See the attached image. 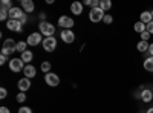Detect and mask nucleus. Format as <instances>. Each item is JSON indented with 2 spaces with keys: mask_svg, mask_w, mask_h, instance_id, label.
I'll use <instances>...</instances> for the list:
<instances>
[{
  "mask_svg": "<svg viewBox=\"0 0 153 113\" xmlns=\"http://www.w3.org/2000/svg\"><path fill=\"white\" fill-rule=\"evenodd\" d=\"M38 28H40V34L46 35V37H52L54 32H55V26L48 23V21H42L40 24H38Z\"/></svg>",
  "mask_w": 153,
  "mask_h": 113,
  "instance_id": "1",
  "label": "nucleus"
},
{
  "mask_svg": "<svg viewBox=\"0 0 153 113\" xmlns=\"http://www.w3.org/2000/svg\"><path fill=\"white\" fill-rule=\"evenodd\" d=\"M104 11L101 9V8H94V9H91V12H89V18H91V21H94V23H98V21H101L104 18Z\"/></svg>",
  "mask_w": 153,
  "mask_h": 113,
  "instance_id": "2",
  "label": "nucleus"
},
{
  "mask_svg": "<svg viewBox=\"0 0 153 113\" xmlns=\"http://www.w3.org/2000/svg\"><path fill=\"white\" fill-rule=\"evenodd\" d=\"M9 69L12 72H22L25 69V61L22 58H12L9 61Z\"/></svg>",
  "mask_w": 153,
  "mask_h": 113,
  "instance_id": "3",
  "label": "nucleus"
},
{
  "mask_svg": "<svg viewBox=\"0 0 153 113\" xmlns=\"http://www.w3.org/2000/svg\"><path fill=\"white\" fill-rule=\"evenodd\" d=\"M55 47H57V38L55 37H46L43 40V49L46 52H52Z\"/></svg>",
  "mask_w": 153,
  "mask_h": 113,
  "instance_id": "4",
  "label": "nucleus"
},
{
  "mask_svg": "<svg viewBox=\"0 0 153 113\" xmlns=\"http://www.w3.org/2000/svg\"><path fill=\"white\" fill-rule=\"evenodd\" d=\"M45 81H46V84L51 86V87H57V86L60 84L58 75H57V73H51V72L45 75Z\"/></svg>",
  "mask_w": 153,
  "mask_h": 113,
  "instance_id": "5",
  "label": "nucleus"
},
{
  "mask_svg": "<svg viewBox=\"0 0 153 113\" xmlns=\"http://www.w3.org/2000/svg\"><path fill=\"white\" fill-rule=\"evenodd\" d=\"M74 24H75L74 20H72L71 17H68V16H61V17L58 18V26L65 28V29H71Z\"/></svg>",
  "mask_w": 153,
  "mask_h": 113,
  "instance_id": "6",
  "label": "nucleus"
},
{
  "mask_svg": "<svg viewBox=\"0 0 153 113\" xmlns=\"http://www.w3.org/2000/svg\"><path fill=\"white\" fill-rule=\"evenodd\" d=\"M6 28L9 31H14V32H22L23 31V26H22V23L19 20H8Z\"/></svg>",
  "mask_w": 153,
  "mask_h": 113,
  "instance_id": "7",
  "label": "nucleus"
},
{
  "mask_svg": "<svg viewBox=\"0 0 153 113\" xmlns=\"http://www.w3.org/2000/svg\"><path fill=\"white\" fill-rule=\"evenodd\" d=\"M61 40L65 43H74L75 40V34L71 29H63L61 31Z\"/></svg>",
  "mask_w": 153,
  "mask_h": 113,
  "instance_id": "8",
  "label": "nucleus"
},
{
  "mask_svg": "<svg viewBox=\"0 0 153 113\" xmlns=\"http://www.w3.org/2000/svg\"><path fill=\"white\" fill-rule=\"evenodd\" d=\"M26 43H28V44H31V46H37V44H40V43H42V34H40V32H34V34H31V35L28 37Z\"/></svg>",
  "mask_w": 153,
  "mask_h": 113,
  "instance_id": "9",
  "label": "nucleus"
},
{
  "mask_svg": "<svg viewBox=\"0 0 153 113\" xmlns=\"http://www.w3.org/2000/svg\"><path fill=\"white\" fill-rule=\"evenodd\" d=\"M23 14H25V12H22V9H20V8H16V6L8 12L9 20H20V18L23 17Z\"/></svg>",
  "mask_w": 153,
  "mask_h": 113,
  "instance_id": "10",
  "label": "nucleus"
},
{
  "mask_svg": "<svg viewBox=\"0 0 153 113\" xmlns=\"http://www.w3.org/2000/svg\"><path fill=\"white\" fill-rule=\"evenodd\" d=\"M17 86H19V89H20V92H26L29 87H31V81H29V78H22L19 83H17Z\"/></svg>",
  "mask_w": 153,
  "mask_h": 113,
  "instance_id": "11",
  "label": "nucleus"
},
{
  "mask_svg": "<svg viewBox=\"0 0 153 113\" xmlns=\"http://www.w3.org/2000/svg\"><path fill=\"white\" fill-rule=\"evenodd\" d=\"M23 73H25V78H34L35 77V67L32 64H26L23 69Z\"/></svg>",
  "mask_w": 153,
  "mask_h": 113,
  "instance_id": "12",
  "label": "nucleus"
},
{
  "mask_svg": "<svg viewBox=\"0 0 153 113\" xmlns=\"http://www.w3.org/2000/svg\"><path fill=\"white\" fill-rule=\"evenodd\" d=\"M22 8L25 9V12H32L35 5H34L32 0H22Z\"/></svg>",
  "mask_w": 153,
  "mask_h": 113,
  "instance_id": "13",
  "label": "nucleus"
},
{
  "mask_svg": "<svg viewBox=\"0 0 153 113\" xmlns=\"http://www.w3.org/2000/svg\"><path fill=\"white\" fill-rule=\"evenodd\" d=\"M141 99H143L144 103H150V101H153V92H152L150 89H144L143 93H141Z\"/></svg>",
  "mask_w": 153,
  "mask_h": 113,
  "instance_id": "14",
  "label": "nucleus"
},
{
  "mask_svg": "<svg viewBox=\"0 0 153 113\" xmlns=\"http://www.w3.org/2000/svg\"><path fill=\"white\" fill-rule=\"evenodd\" d=\"M71 11L74 12L75 16H80L81 12H83V3H80V2H74V3L71 5Z\"/></svg>",
  "mask_w": 153,
  "mask_h": 113,
  "instance_id": "15",
  "label": "nucleus"
},
{
  "mask_svg": "<svg viewBox=\"0 0 153 113\" xmlns=\"http://www.w3.org/2000/svg\"><path fill=\"white\" fill-rule=\"evenodd\" d=\"M152 20H153L152 11H144V12H141V20H139V21H143L144 24H149Z\"/></svg>",
  "mask_w": 153,
  "mask_h": 113,
  "instance_id": "16",
  "label": "nucleus"
},
{
  "mask_svg": "<svg viewBox=\"0 0 153 113\" xmlns=\"http://www.w3.org/2000/svg\"><path fill=\"white\" fill-rule=\"evenodd\" d=\"M149 47H150L149 41H143V40L136 44V49H138L139 52H147V51H149Z\"/></svg>",
  "mask_w": 153,
  "mask_h": 113,
  "instance_id": "17",
  "label": "nucleus"
},
{
  "mask_svg": "<svg viewBox=\"0 0 153 113\" xmlns=\"http://www.w3.org/2000/svg\"><path fill=\"white\" fill-rule=\"evenodd\" d=\"M133 29H135L136 32H139V34H143V32H146V29H147V24H144L143 21H136L135 26H133Z\"/></svg>",
  "mask_w": 153,
  "mask_h": 113,
  "instance_id": "18",
  "label": "nucleus"
},
{
  "mask_svg": "<svg viewBox=\"0 0 153 113\" xmlns=\"http://www.w3.org/2000/svg\"><path fill=\"white\" fill-rule=\"evenodd\" d=\"M12 8H14V6H12V2H11V0H2V3H0V9H3V11H11Z\"/></svg>",
  "mask_w": 153,
  "mask_h": 113,
  "instance_id": "19",
  "label": "nucleus"
},
{
  "mask_svg": "<svg viewBox=\"0 0 153 113\" xmlns=\"http://www.w3.org/2000/svg\"><path fill=\"white\" fill-rule=\"evenodd\" d=\"M144 69L147 72H153V57H149L147 60H144Z\"/></svg>",
  "mask_w": 153,
  "mask_h": 113,
  "instance_id": "20",
  "label": "nucleus"
},
{
  "mask_svg": "<svg viewBox=\"0 0 153 113\" xmlns=\"http://www.w3.org/2000/svg\"><path fill=\"white\" fill-rule=\"evenodd\" d=\"M100 8L106 12V11H109L112 8V2L110 0H100Z\"/></svg>",
  "mask_w": 153,
  "mask_h": 113,
  "instance_id": "21",
  "label": "nucleus"
},
{
  "mask_svg": "<svg viewBox=\"0 0 153 113\" xmlns=\"http://www.w3.org/2000/svg\"><path fill=\"white\" fill-rule=\"evenodd\" d=\"M25 63H29V61H32V58H34V54L31 52V51H25L23 54H22V57H20Z\"/></svg>",
  "mask_w": 153,
  "mask_h": 113,
  "instance_id": "22",
  "label": "nucleus"
},
{
  "mask_svg": "<svg viewBox=\"0 0 153 113\" xmlns=\"http://www.w3.org/2000/svg\"><path fill=\"white\" fill-rule=\"evenodd\" d=\"M26 46H28V43H26V41H19V43H17V46H16V49H17V51H19L20 54H23L25 51H28Z\"/></svg>",
  "mask_w": 153,
  "mask_h": 113,
  "instance_id": "23",
  "label": "nucleus"
},
{
  "mask_svg": "<svg viewBox=\"0 0 153 113\" xmlns=\"http://www.w3.org/2000/svg\"><path fill=\"white\" fill-rule=\"evenodd\" d=\"M16 46H17V43H14V40H11V38L5 40V43H3V47H8V49H16Z\"/></svg>",
  "mask_w": 153,
  "mask_h": 113,
  "instance_id": "24",
  "label": "nucleus"
},
{
  "mask_svg": "<svg viewBox=\"0 0 153 113\" xmlns=\"http://www.w3.org/2000/svg\"><path fill=\"white\" fill-rule=\"evenodd\" d=\"M83 5H89V6H92L94 8H100V0H86V2Z\"/></svg>",
  "mask_w": 153,
  "mask_h": 113,
  "instance_id": "25",
  "label": "nucleus"
},
{
  "mask_svg": "<svg viewBox=\"0 0 153 113\" xmlns=\"http://www.w3.org/2000/svg\"><path fill=\"white\" fill-rule=\"evenodd\" d=\"M42 70L45 72V75L49 73V70H51V63H49V61H43V63H42Z\"/></svg>",
  "mask_w": 153,
  "mask_h": 113,
  "instance_id": "26",
  "label": "nucleus"
},
{
  "mask_svg": "<svg viewBox=\"0 0 153 113\" xmlns=\"http://www.w3.org/2000/svg\"><path fill=\"white\" fill-rule=\"evenodd\" d=\"M14 52H16V49H8V47H3L2 49V55H6V57L11 55V54H14Z\"/></svg>",
  "mask_w": 153,
  "mask_h": 113,
  "instance_id": "27",
  "label": "nucleus"
},
{
  "mask_svg": "<svg viewBox=\"0 0 153 113\" xmlns=\"http://www.w3.org/2000/svg\"><path fill=\"white\" fill-rule=\"evenodd\" d=\"M8 17H9V16H8V11H3V9H0V20L3 21V20H6Z\"/></svg>",
  "mask_w": 153,
  "mask_h": 113,
  "instance_id": "28",
  "label": "nucleus"
},
{
  "mask_svg": "<svg viewBox=\"0 0 153 113\" xmlns=\"http://www.w3.org/2000/svg\"><path fill=\"white\" fill-rule=\"evenodd\" d=\"M17 101H19V103H23V101H26V95H25L23 92H20V93L17 95Z\"/></svg>",
  "mask_w": 153,
  "mask_h": 113,
  "instance_id": "29",
  "label": "nucleus"
},
{
  "mask_svg": "<svg viewBox=\"0 0 153 113\" xmlns=\"http://www.w3.org/2000/svg\"><path fill=\"white\" fill-rule=\"evenodd\" d=\"M103 21H104L106 24H110V23L113 21V17H112V16H109V14H106V16H104V18H103Z\"/></svg>",
  "mask_w": 153,
  "mask_h": 113,
  "instance_id": "30",
  "label": "nucleus"
},
{
  "mask_svg": "<svg viewBox=\"0 0 153 113\" xmlns=\"http://www.w3.org/2000/svg\"><path fill=\"white\" fill-rule=\"evenodd\" d=\"M149 38H150V34H149L147 31L141 34V40H143V41H149Z\"/></svg>",
  "mask_w": 153,
  "mask_h": 113,
  "instance_id": "31",
  "label": "nucleus"
},
{
  "mask_svg": "<svg viewBox=\"0 0 153 113\" xmlns=\"http://www.w3.org/2000/svg\"><path fill=\"white\" fill-rule=\"evenodd\" d=\"M6 95H8L6 89H5V87H2V89H0V99H5V98H6Z\"/></svg>",
  "mask_w": 153,
  "mask_h": 113,
  "instance_id": "32",
  "label": "nucleus"
},
{
  "mask_svg": "<svg viewBox=\"0 0 153 113\" xmlns=\"http://www.w3.org/2000/svg\"><path fill=\"white\" fill-rule=\"evenodd\" d=\"M19 113H32V110L29 107H20L19 109Z\"/></svg>",
  "mask_w": 153,
  "mask_h": 113,
  "instance_id": "33",
  "label": "nucleus"
},
{
  "mask_svg": "<svg viewBox=\"0 0 153 113\" xmlns=\"http://www.w3.org/2000/svg\"><path fill=\"white\" fill-rule=\"evenodd\" d=\"M146 31H147V32H149L150 35L153 34V20H152V21H150V23L147 24V29H146Z\"/></svg>",
  "mask_w": 153,
  "mask_h": 113,
  "instance_id": "34",
  "label": "nucleus"
},
{
  "mask_svg": "<svg viewBox=\"0 0 153 113\" xmlns=\"http://www.w3.org/2000/svg\"><path fill=\"white\" fill-rule=\"evenodd\" d=\"M6 61H8V57L6 55H0V64H5Z\"/></svg>",
  "mask_w": 153,
  "mask_h": 113,
  "instance_id": "35",
  "label": "nucleus"
},
{
  "mask_svg": "<svg viewBox=\"0 0 153 113\" xmlns=\"http://www.w3.org/2000/svg\"><path fill=\"white\" fill-rule=\"evenodd\" d=\"M0 113H11V110L8 107H0Z\"/></svg>",
  "mask_w": 153,
  "mask_h": 113,
  "instance_id": "36",
  "label": "nucleus"
},
{
  "mask_svg": "<svg viewBox=\"0 0 153 113\" xmlns=\"http://www.w3.org/2000/svg\"><path fill=\"white\" fill-rule=\"evenodd\" d=\"M147 54H149L150 57H153V43L150 44V47H149V51H147Z\"/></svg>",
  "mask_w": 153,
  "mask_h": 113,
  "instance_id": "37",
  "label": "nucleus"
},
{
  "mask_svg": "<svg viewBox=\"0 0 153 113\" xmlns=\"http://www.w3.org/2000/svg\"><path fill=\"white\" fill-rule=\"evenodd\" d=\"M19 21H20L22 24H25V23H26V16H25V14H23V17H22V18H20Z\"/></svg>",
  "mask_w": 153,
  "mask_h": 113,
  "instance_id": "38",
  "label": "nucleus"
},
{
  "mask_svg": "<svg viewBox=\"0 0 153 113\" xmlns=\"http://www.w3.org/2000/svg\"><path fill=\"white\" fill-rule=\"evenodd\" d=\"M147 113H153V107H152V109H149V110H147Z\"/></svg>",
  "mask_w": 153,
  "mask_h": 113,
  "instance_id": "39",
  "label": "nucleus"
},
{
  "mask_svg": "<svg viewBox=\"0 0 153 113\" xmlns=\"http://www.w3.org/2000/svg\"><path fill=\"white\" fill-rule=\"evenodd\" d=\"M152 17H153V11H152Z\"/></svg>",
  "mask_w": 153,
  "mask_h": 113,
  "instance_id": "40",
  "label": "nucleus"
}]
</instances>
